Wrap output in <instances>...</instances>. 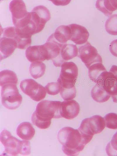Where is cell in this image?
Returning a JSON list of instances; mask_svg holds the SVG:
<instances>
[{"instance_id": "cell-30", "label": "cell", "mask_w": 117, "mask_h": 156, "mask_svg": "<svg viewBox=\"0 0 117 156\" xmlns=\"http://www.w3.org/2000/svg\"><path fill=\"white\" fill-rule=\"evenodd\" d=\"M109 49L112 54L117 57V39L111 42L109 46Z\"/></svg>"}, {"instance_id": "cell-3", "label": "cell", "mask_w": 117, "mask_h": 156, "mask_svg": "<svg viewBox=\"0 0 117 156\" xmlns=\"http://www.w3.org/2000/svg\"><path fill=\"white\" fill-rule=\"evenodd\" d=\"M0 140L4 147L2 155L16 156L18 154L27 155L30 153L31 147L29 141L18 140L5 129L1 132Z\"/></svg>"}, {"instance_id": "cell-16", "label": "cell", "mask_w": 117, "mask_h": 156, "mask_svg": "<svg viewBox=\"0 0 117 156\" xmlns=\"http://www.w3.org/2000/svg\"><path fill=\"white\" fill-rule=\"evenodd\" d=\"M95 6L105 16H109L113 11L117 9V0H97Z\"/></svg>"}, {"instance_id": "cell-7", "label": "cell", "mask_w": 117, "mask_h": 156, "mask_svg": "<svg viewBox=\"0 0 117 156\" xmlns=\"http://www.w3.org/2000/svg\"><path fill=\"white\" fill-rule=\"evenodd\" d=\"M78 51V57L88 69L94 64L102 63V58L97 49L88 41L80 46Z\"/></svg>"}, {"instance_id": "cell-1", "label": "cell", "mask_w": 117, "mask_h": 156, "mask_svg": "<svg viewBox=\"0 0 117 156\" xmlns=\"http://www.w3.org/2000/svg\"><path fill=\"white\" fill-rule=\"evenodd\" d=\"M57 138L62 145L63 152L68 156L77 155L90 142L78 129L68 126L63 127L59 131Z\"/></svg>"}, {"instance_id": "cell-11", "label": "cell", "mask_w": 117, "mask_h": 156, "mask_svg": "<svg viewBox=\"0 0 117 156\" xmlns=\"http://www.w3.org/2000/svg\"><path fill=\"white\" fill-rule=\"evenodd\" d=\"M9 9L14 25L24 18L28 12L27 11L25 4L22 0H14L11 1L9 5Z\"/></svg>"}, {"instance_id": "cell-33", "label": "cell", "mask_w": 117, "mask_h": 156, "mask_svg": "<svg viewBox=\"0 0 117 156\" xmlns=\"http://www.w3.org/2000/svg\"><path fill=\"white\" fill-rule=\"evenodd\" d=\"M109 72L117 77V65H113L111 68Z\"/></svg>"}, {"instance_id": "cell-18", "label": "cell", "mask_w": 117, "mask_h": 156, "mask_svg": "<svg viewBox=\"0 0 117 156\" xmlns=\"http://www.w3.org/2000/svg\"><path fill=\"white\" fill-rule=\"evenodd\" d=\"M91 94L92 99L99 103L107 101L111 97L110 95L102 86L96 84L92 88Z\"/></svg>"}, {"instance_id": "cell-19", "label": "cell", "mask_w": 117, "mask_h": 156, "mask_svg": "<svg viewBox=\"0 0 117 156\" xmlns=\"http://www.w3.org/2000/svg\"><path fill=\"white\" fill-rule=\"evenodd\" d=\"M59 84L60 86V94L64 100H72L75 97L76 91L75 84L70 83Z\"/></svg>"}, {"instance_id": "cell-15", "label": "cell", "mask_w": 117, "mask_h": 156, "mask_svg": "<svg viewBox=\"0 0 117 156\" xmlns=\"http://www.w3.org/2000/svg\"><path fill=\"white\" fill-rule=\"evenodd\" d=\"M35 131L31 124L29 122H24L20 123L16 130L17 135L22 139L30 140L33 137Z\"/></svg>"}, {"instance_id": "cell-23", "label": "cell", "mask_w": 117, "mask_h": 156, "mask_svg": "<svg viewBox=\"0 0 117 156\" xmlns=\"http://www.w3.org/2000/svg\"><path fill=\"white\" fill-rule=\"evenodd\" d=\"M106 68L101 63H97L92 65L88 68L89 78L96 83L100 75L106 71Z\"/></svg>"}, {"instance_id": "cell-21", "label": "cell", "mask_w": 117, "mask_h": 156, "mask_svg": "<svg viewBox=\"0 0 117 156\" xmlns=\"http://www.w3.org/2000/svg\"><path fill=\"white\" fill-rule=\"evenodd\" d=\"M61 54L62 58L66 62L78 56V49L75 45L65 44L62 47Z\"/></svg>"}, {"instance_id": "cell-12", "label": "cell", "mask_w": 117, "mask_h": 156, "mask_svg": "<svg viewBox=\"0 0 117 156\" xmlns=\"http://www.w3.org/2000/svg\"><path fill=\"white\" fill-rule=\"evenodd\" d=\"M80 110V105L74 100H65L61 102V115L62 117L68 119H72L77 116Z\"/></svg>"}, {"instance_id": "cell-5", "label": "cell", "mask_w": 117, "mask_h": 156, "mask_svg": "<svg viewBox=\"0 0 117 156\" xmlns=\"http://www.w3.org/2000/svg\"><path fill=\"white\" fill-rule=\"evenodd\" d=\"M105 126L104 118L100 115H94L84 119L78 129L83 135L91 141L94 135L101 132Z\"/></svg>"}, {"instance_id": "cell-8", "label": "cell", "mask_w": 117, "mask_h": 156, "mask_svg": "<svg viewBox=\"0 0 117 156\" xmlns=\"http://www.w3.org/2000/svg\"><path fill=\"white\" fill-rule=\"evenodd\" d=\"M44 44L48 52V60H52L55 66L60 67L65 62L62 58L61 54V48L63 44L56 41L53 34L49 37Z\"/></svg>"}, {"instance_id": "cell-31", "label": "cell", "mask_w": 117, "mask_h": 156, "mask_svg": "<svg viewBox=\"0 0 117 156\" xmlns=\"http://www.w3.org/2000/svg\"><path fill=\"white\" fill-rule=\"evenodd\" d=\"M110 95L112 98L113 101L117 103V86L115 87L111 91Z\"/></svg>"}, {"instance_id": "cell-29", "label": "cell", "mask_w": 117, "mask_h": 156, "mask_svg": "<svg viewBox=\"0 0 117 156\" xmlns=\"http://www.w3.org/2000/svg\"><path fill=\"white\" fill-rule=\"evenodd\" d=\"M45 88L47 93L51 95L58 94L60 90V86L57 82L48 83Z\"/></svg>"}, {"instance_id": "cell-2", "label": "cell", "mask_w": 117, "mask_h": 156, "mask_svg": "<svg viewBox=\"0 0 117 156\" xmlns=\"http://www.w3.org/2000/svg\"><path fill=\"white\" fill-rule=\"evenodd\" d=\"M61 102L44 100L37 105L35 111L31 117L34 125L41 129L48 128L52 118H62L61 115Z\"/></svg>"}, {"instance_id": "cell-17", "label": "cell", "mask_w": 117, "mask_h": 156, "mask_svg": "<svg viewBox=\"0 0 117 156\" xmlns=\"http://www.w3.org/2000/svg\"><path fill=\"white\" fill-rule=\"evenodd\" d=\"M55 40L60 43L64 44L71 37V31L68 25H61L53 33Z\"/></svg>"}, {"instance_id": "cell-20", "label": "cell", "mask_w": 117, "mask_h": 156, "mask_svg": "<svg viewBox=\"0 0 117 156\" xmlns=\"http://www.w3.org/2000/svg\"><path fill=\"white\" fill-rule=\"evenodd\" d=\"M32 36L21 32L16 27V34L14 39L17 43V48L24 49L29 47L31 44Z\"/></svg>"}, {"instance_id": "cell-28", "label": "cell", "mask_w": 117, "mask_h": 156, "mask_svg": "<svg viewBox=\"0 0 117 156\" xmlns=\"http://www.w3.org/2000/svg\"><path fill=\"white\" fill-rule=\"evenodd\" d=\"M104 118L107 128L113 129H117V114L110 113L106 115Z\"/></svg>"}, {"instance_id": "cell-10", "label": "cell", "mask_w": 117, "mask_h": 156, "mask_svg": "<svg viewBox=\"0 0 117 156\" xmlns=\"http://www.w3.org/2000/svg\"><path fill=\"white\" fill-rule=\"evenodd\" d=\"M25 56L30 62L48 60V53L44 44L30 46L25 51Z\"/></svg>"}, {"instance_id": "cell-4", "label": "cell", "mask_w": 117, "mask_h": 156, "mask_svg": "<svg viewBox=\"0 0 117 156\" xmlns=\"http://www.w3.org/2000/svg\"><path fill=\"white\" fill-rule=\"evenodd\" d=\"M17 85L15 84L9 83L1 86L2 104L8 109L15 110L21 103L22 97L19 92Z\"/></svg>"}, {"instance_id": "cell-14", "label": "cell", "mask_w": 117, "mask_h": 156, "mask_svg": "<svg viewBox=\"0 0 117 156\" xmlns=\"http://www.w3.org/2000/svg\"><path fill=\"white\" fill-rule=\"evenodd\" d=\"M18 47L16 41L13 38L3 36L0 39V60L10 56Z\"/></svg>"}, {"instance_id": "cell-26", "label": "cell", "mask_w": 117, "mask_h": 156, "mask_svg": "<svg viewBox=\"0 0 117 156\" xmlns=\"http://www.w3.org/2000/svg\"><path fill=\"white\" fill-rule=\"evenodd\" d=\"M35 12L39 18L46 23L51 18V14L49 10L45 6L39 5L35 7L32 10Z\"/></svg>"}, {"instance_id": "cell-22", "label": "cell", "mask_w": 117, "mask_h": 156, "mask_svg": "<svg viewBox=\"0 0 117 156\" xmlns=\"http://www.w3.org/2000/svg\"><path fill=\"white\" fill-rule=\"evenodd\" d=\"M46 68L45 64L41 61H37L32 62L30 65L29 71L31 77L37 79L44 74Z\"/></svg>"}, {"instance_id": "cell-6", "label": "cell", "mask_w": 117, "mask_h": 156, "mask_svg": "<svg viewBox=\"0 0 117 156\" xmlns=\"http://www.w3.org/2000/svg\"><path fill=\"white\" fill-rule=\"evenodd\" d=\"M20 86L24 93L35 101H40L46 96L47 92L45 88L32 79L22 80Z\"/></svg>"}, {"instance_id": "cell-27", "label": "cell", "mask_w": 117, "mask_h": 156, "mask_svg": "<svg viewBox=\"0 0 117 156\" xmlns=\"http://www.w3.org/2000/svg\"><path fill=\"white\" fill-rule=\"evenodd\" d=\"M106 151L108 156H117V131L107 144Z\"/></svg>"}, {"instance_id": "cell-13", "label": "cell", "mask_w": 117, "mask_h": 156, "mask_svg": "<svg viewBox=\"0 0 117 156\" xmlns=\"http://www.w3.org/2000/svg\"><path fill=\"white\" fill-rule=\"evenodd\" d=\"M68 25L71 29V41L78 45L83 44L87 42L89 33L85 27L75 24Z\"/></svg>"}, {"instance_id": "cell-32", "label": "cell", "mask_w": 117, "mask_h": 156, "mask_svg": "<svg viewBox=\"0 0 117 156\" xmlns=\"http://www.w3.org/2000/svg\"><path fill=\"white\" fill-rule=\"evenodd\" d=\"M51 1L55 5L57 6H65L68 4L70 0H51Z\"/></svg>"}, {"instance_id": "cell-9", "label": "cell", "mask_w": 117, "mask_h": 156, "mask_svg": "<svg viewBox=\"0 0 117 156\" xmlns=\"http://www.w3.org/2000/svg\"><path fill=\"white\" fill-rule=\"evenodd\" d=\"M78 76V68L73 62H65L61 65L60 74L57 82L59 83L75 84Z\"/></svg>"}, {"instance_id": "cell-24", "label": "cell", "mask_w": 117, "mask_h": 156, "mask_svg": "<svg viewBox=\"0 0 117 156\" xmlns=\"http://www.w3.org/2000/svg\"><path fill=\"white\" fill-rule=\"evenodd\" d=\"M18 78L16 74L12 71L5 70L0 73V86L7 83H13L17 84Z\"/></svg>"}, {"instance_id": "cell-25", "label": "cell", "mask_w": 117, "mask_h": 156, "mask_svg": "<svg viewBox=\"0 0 117 156\" xmlns=\"http://www.w3.org/2000/svg\"><path fill=\"white\" fill-rule=\"evenodd\" d=\"M105 26L108 33L112 35H117V14L110 16L106 20Z\"/></svg>"}]
</instances>
